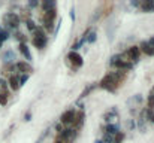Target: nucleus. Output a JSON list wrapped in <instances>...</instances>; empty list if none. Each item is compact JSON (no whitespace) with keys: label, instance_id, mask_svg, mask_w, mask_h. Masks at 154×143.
Segmentation results:
<instances>
[{"label":"nucleus","instance_id":"f257e3e1","mask_svg":"<svg viewBox=\"0 0 154 143\" xmlns=\"http://www.w3.org/2000/svg\"><path fill=\"white\" fill-rule=\"evenodd\" d=\"M124 79V72H112V73H108L102 81H100V87L108 89V91H115L117 85Z\"/></svg>","mask_w":154,"mask_h":143},{"label":"nucleus","instance_id":"f03ea898","mask_svg":"<svg viewBox=\"0 0 154 143\" xmlns=\"http://www.w3.org/2000/svg\"><path fill=\"white\" fill-rule=\"evenodd\" d=\"M111 66H114L115 69H118L120 72H123V70H130V69L133 67V63L124 60L123 55L118 54V55H114V57L111 58Z\"/></svg>","mask_w":154,"mask_h":143},{"label":"nucleus","instance_id":"7ed1b4c3","mask_svg":"<svg viewBox=\"0 0 154 143\" xmlns=\"http://www.w3.org/2000/svg\"><path fill=\"white\" fill-rule=\"evenodd\" d=\"M32 43H33L38 49L45 48V45H47V36H45V33H44L42 29L38 27V29L35 30V36H33V39H32Z\"/></svg>","mask_w":154,"mask_h":143},{"label":"nucleus","instance_id":"20e7f679","mask_svg":"<svg viewBox=\"0 0 154 143\" xmlns=\"http://www.w3.org/2000/svg\"><path fill=\"white\" fill-rule=\"evenodd\" d=\"M76 136H78L76 130H73V128H64L58 134V140H61L63 143H72V142H75Z\"/></svg>","mask_w":154,"mask_h":143},{"label":"nucleus","instance_id":"39448f33","mask_svg":"<svg viewBox=\"0 0 154 143\" xmlns=\"http://www.w3.org/2000/svg\"><path fill=\"white\" fill-rule=\"evenodd\" d=\"M56 17H57V11H56V8H54V9H50V11H47V12H44V15H42V21H44V26H45L47 30H53V23H54Z\"/></svg>","mask_w":154,"mask_h":143},{"label":"nucleus","instance_id":"423d86ee","mask_svg":"<svg viewBox=\"0 0 154 143\" xmlns=\"http://www.w3.org/2000/svg\"><path fill=\"white\" fill-rule=\"evenodd\" d=\"M3 21L9 29H17L20 26V17L15 12H8L3 15Z\"/></svg>","mask_w":154,"mask_h":143},{"label":"nucleus","instance_id":"0eeeda50","mask_svg":"<svg viewBox=\"0 0 154 143\" xmlns=\"http://www.w3.org/2000/svg\"><path fill=\"white\" fill-rule=\"evenodd\" d=\"M139 52H141V51H139V46L135 45V46H130L123 57H126L127 61L130 60V63H136V61L139 60Z\"/></svg>","mask_w":154,"mask_h":143},{"label":"nucleus","instance_id":"6e6552de","mask_svg":"<svg viewBox=\"0 0 154 143\" xmlns=\"http://www.w3.org/2000/svg\"><path fill=\"white\" fill-rule=\"evenodd\" d=\"M67 60H69V63L72 64V67L73 69H78V67H81L82 66V57L78 54V52H75V51H70L69 54H67Z\"/></svg>","mask_w":154,"mask_h":143},{"label":"nucleus","instance_id":"1a4fd4ad","mask_svg":"<svg viewBox=\"0 0 154 143\" xmlns=\"http://www.w3.org/2000/svg\"><path fill=\"white\" fill-rule=\"evenodd\" d=\"M75 115H76V112H75L73 109L66 110V112L61 115V118H60V124H61V125H70V124L73 122V119H75Z\"/></svg>","mask_w":154,"mask_h":143},{"label":"nucleus","instance_id":"9d476101","mask_svg":"<svg viewBox=\"0 0 154 143\" xmlns=\"http://www.w3.org/2000/svg\"><path fill=\"white\" fill-rule=\"evenodd\" d=\"M12 70L18 72V73H30L32 72V66L27 61H18L15 66H12Z\"/></svg>","mask_w":154,"mask_h":143},{"label":"nucleus","instance_id":"9b49d317","mask_svg":"<svg viewBox=\"0 0 154 143\" xmlns=\"http://www.w3.org/2000/svg\"><path fill=\"white\" fill-rule=\"evenodd\" d=\"M84 121H85V113H84V110H79L76 115H75V119H73V130H79V128H82V125H84Z\"/></svg>","mask_w":154,"mask_h":143},{"label":"nucleus","instance_id":"f8f14e48","mask_svg":"<svg viewBox=\"0 0 154 143\" xmlns=\"http://www.w3.org/2000/svg\"><path fill=\"white\" fill-rule=\"evenodd\" d=\"M117 133H120V127L117 124H106L103 127V136H108V137H114Z\"/></svg>","mask_w":154,"mask_h":143},{"label":"nucleus","instance_id":"ddd939ff","mask_svg":"<svg viewBox=\"0 0 154 143\" xmlns=\"http://www.w3.org/2000/svg\"><path fill=\"white\" fill-rule=\"evenodd\" d=\"M144 12H154V0H145V2H139V6Z\"/></svg>","mask_w":154,"mask_h":143},{"label":"nucleus","instance_id":"4468645a","mask_svg":"<svg viewBox=\"0 0 154 143\" xmlns=\"http://www.w3.org/2000/svg\"><path fill=\"white\" fill-rule=\"evenodd\" d=\"M103 118H105V121H106L108 124H114V119H115V121L118 119V110L114 107V109H111L109 112H106Z\"/></svg>","mask_w":154,"mask_h":143},{"label":"nucleus","instance_id":"2eb2a0df","mask_svg":"<svg viewBox=\"0 0 154 143\" xmlns=\"http://www.w3.org/2000/svg\"><path fill=\"white\" fill-rule=\"evenodd\" d=\"M18 49H20V52L26 57V60H27V63L32 60V52H30V49H29V46L26 45V43H20V46H18Z\"/></svg>","mask_w":154,"mask_h":143},{"label":"nucleus","instance_id":"dca6fc26","mask_svg":"<svg viewBox=\"0 0 154 143\" xmlns=\"http://www.w3.org/2000/svg\"><path fill=\"white\" fill-rule=\"evenodd\" d=\"M139 51H142V52L147 54V55H154V48H153L148 42H142L141 46H139Z\"/></svg>","mask_w":154,"mask_h":143},{"label":"nucleus","instance_id":"f3484780","mask_svg":"<svg viewBox=\"0 0 154 143\" xmlns=\"http://www.w3.org/2000/svg\"><path fill=\"white\" fill-rule=\"evenodd\" d=\"M9 87H11V89H14V91L20 89V81H18V75H12V76L9 78Z\"/></svg>","mask_w":154,"mask_h":143},{"label":"nucleus","instance_id":"a211bd4d","mask_svg":"<svg viewBox=\"0 0 154 143\" xmlns=\"http://www.w3.org/2000/svg\"><path fill=\"white\" fill-rule=\"evenodd\" d=\"M41 6H42L44 12H47V11H50V9H54V8H56V3H54V2H44Z\"/></svg>","mask_w":154,"mask_h":143},{"label":"nucleus","instance_id":"6ab92c4d","mask_svg":"<svg viewBox=\"0 0 154 143\" xmlns=\"http://www.w3.org/2000/svg\"><path fill=\"white\" fill-rule=\"evenodd\" d=\"M123 140H124V133H117L114 137H112V143H123Z\"/></svg>","mask_w":154,"mask_h":143},{"label":"nucleus","instance_id":"aec40b11","mask_svg":"<svg viewBox=\"0 0 154 143\" xmlns=\"http://www.w3.org/2000/svg\"><path fill=\"white\" fill-rule=\"evenodd\" d=\"M8 98H9V94H8V92L0 91V104H2V106L8 104Z\"/></svg>","mask_w":154,"mask_h":143},{"label":"nucleus","instance_id":"412c9836","mask_svg":"<svg viewBox=\"0 0 154 143\" xmlns=\"http://www.w3.org/2000/svg\"><path fill=\"white\" fill-rule=\"evenodd\" d=\"M3 58H5V61H12V60H15V54H14L12 51H8V52L3 55Z\"/></svg>","mask_w":154,"mask_h":143},{"label":"nucleus","instance_id":"4be33fe9","mask_svg":"<svg viewBox=\"0 0 154 143\" xmlns=\"http://www.w3.org/2000/svg\"><path fill=\"white\" fill-rule=\"evenodd\" d=\"M27 29H29L30 32H35V30H36L38 27H36V24H35V23H33L32 20H27Z\"/></svg>","mask_w":154,"mask_h":143},{"label":"nucleus","instance_id":"5701e85b","mask_svg":"<svg viewBox=\"0 0 154 143\" xmlns=\"http://www.w3.org/2000/svg\"><path fill=\"white\" fill-rule=\"evenodd\" d=\"M27 79H29V76H27V75H18L20 87H21V85H24V82H27Z\"/></svg>","mask_w":154,"mask_h":143},{"label":"nucleus","instance_id":"b1692460","mask_svg":"<svg viewBox=\"0 0 154 143\" xmlns=\"http://www.w3.org/2000/svg\"><path fill=\"white\" fill-rule=\"evenodd\" d=\"M93 88H94L93 85H90V87H87V88H85V91H84V92L81 94V98H82V97H85V95H87V94H88L90 91H93Z\"/></svg>","mask_w":154,"mask_h":143},{"label":"nucleus","instance_id":"393cba45","mask_svg":"<svg viewBox=\"0 0 154 143\" xmlns=\"http://www.w3.org/2000/svg\"><path fill=\"white\" fill-rule=\"evenodd\" d=\"M15 36H17V39H18V42L21 40V43H26V37H24V34H21V33H17Z\"/></svg>","mask_w":154,"mask_h":143},{"label":"nucleus","instance_id":"a878e982","mask_svg":"<svg viewBox=\"0 0 154 143\" xmlns=\"http://www.w3.org/2000/svg\"><path fill=\"white\" fill-rule=\"evenodd\" d=\"M63 130H64V128H63V125H61V124H57V125H56V131H57L58 134H60Z\"/></svg>","mask_w":154,"mask_h":143},{"label":"nucleus","instance_id":"bb28decb","mask_svg":"<svg viewBox=\"0 0 154 143\" xmlns=\"http://www.w3.org/2000/svg\"><path fill=\"white\" fill-rule=\"evenodd\" d=\"M70 18H72V20H75V8H72V9H70Z\"/></svg>","mask_w":154,"mask_h":143},{"label":"nucleus","instance_id":"cd10ccee","mask_svg":"<svg viewBox=\"0 0 154 143\" xmlns=\"http://www.w3.org/2000/svg\"><path fill=\"white\" fill-rule=\"evenodd\" d=\"M147 42H148V43H150V45H151L153 48H154V36H153V37L150 39V40H147Z\"/></svg>","mask_w":154,"mask_h":143},{"label":"nucleus","instance_id":"c85d7f7f","mask_svg":"<svg viewBox=\"0 0 154 143\" xmlns=\"http://www.w3.org/2000/svg\"><path fill=\"white\" fill-rule=\"evenodd\" d=\"M29 6L35 8V6H38V2H30V3H29Z\"/></svg>","mask_w":154,"mask_h":143},{"label":"nucleus","instance_id":"c756f323","mask_svg":"<svg viewBox=\"0 0 154 143\" xmlns=\"http://www.w3.org/2000/svg\"><path fill=\"white\" fill-rule=\"evenodd\" d=\"M24 118H26V121H30V112H27V113H26V116H24Z\"/></svg>","mask_w":154,"mask_h":143},{"label":"nucleus","instance_id":"7c9ffc66","mask_svg":"<svg viewBox=\"0 0 154 143\" xmlns=\"http://www.w3.org/2000/svg\"><path fill=\"white\" fill-rule=\"evenodd\" d=\"M54 143H63V142H61V140H58V139H57V140H56V142H54Z\"/></svg>","mask_w":154,"mask_h":143},{"label":"nucleus","instance_id":"2f4dec72","mask_svg":"<svg viewBox=\"0 0 154 143\" xmlns=\"http://www.w3.org/2000/svg\"><path fill=\"white\" fill-rule=\"evenodd\" d=\"M2 45H3V40H2V39H0V48H2Z\"/></svg>","mask_w":154,"mask_h":143}]
</instances>
